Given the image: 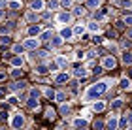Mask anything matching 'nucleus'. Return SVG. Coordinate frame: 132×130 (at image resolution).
Listing matches in <instances>:
<instances>
[{"instance_id":"obj_1","label":"nucleus","mask_w":132,"mask_h":130,"mask_svg":"<svg viewBox=\"0 0 132 130\" xmlns=\"http://www.w3.org/2000/svg\"><path fill=\"white\" fill-rule=\"evenodd\" d=\"M106 91H108V81H98V83L89 87V91L85 92V100H93V98L100 96V94H104Z\"/></svg>"},{"instance_id":"obj_2","label":"nucleus","mask_w":132,"mask_h":130,"mask_svg":"<svg viewBox=\"0 0 132 130\" xmlns=\"http://www.w3.org/2000/svg\"><path fill=\"white\" fill-rule=\"evenodd\" d=\"M23 125H25V117H23L21 113H17V115H13V119H11V126H13L15 130H19Z\"/></svg>"},{"instance_id":"obj_3","label":"nucleus","mask_w":132,"mask_h":130,"mask_svg":"<svg viewBox=\"0 0 132 130\" xmlns=\"http://www.w3.org/2000/svg\"><path fill=\"white\" fill-rule=\"evenodd\" d=\"M40 45V40L38 38H28V40H25V44H23V47H25V49H36V47Z\"/></svg>"},{"instance_id":"obj_4","label":"nucleus","mask_w":132,"mask_h":130,"mask_svg":"<svg viewBox=\"0 0 132 130\" xmlns=\"http://www.w3.org/2000/svg\"><path fill=\"white\" fill-rule=\"evenodd\" d=\"M57 21L61 23V25H66V23L72 21V13H68V11H61V13L57 15Z\"/></svg>"},{"instance_id":"obj_5","label":"nucleus","mask_w":132,"mask_h":130,"mask_svg":"<svg viewBox=\"0 0 132 130\" xmlns=\"http://www.w3.org/2000/svg\"><path fill=\"white\" fill-rule=\"evenodd\" d=\"M115 64H117V60L113 57H106L104 60H102V68H106V70H111V68H115Z\"/></svg>"},{"instance_id":"obj_6","label":"nucleus","mask_w":132,"mask_h":130,"mask_svg":"<svg viewBox=\"0 0 132 130\" xmlns=\"http://www.w3.org/2000/svg\"><path fill=\"white\" fill-rule=\"evenodd\" d=\"M61 38H62V40H72V38H74V32H72V28H68V27L61 28Z\"/></svg>"},{"instance_id":"obj_7","label":"nucleus","mask_w":132,"mask_h":130,"mask_svg":"<svg viewBox=\"0 0 132 130\" xmlns=\"http://www.w3.org/2000/svg\"><path fill=\"white\" fill-rule=\"evenodd\" d=\"M30 10L32 11H42L44 10V0H32L30 2Z\"/></svg>"},{"instance_id":"obj_8","label":"nucleus","mask_w":132,"mask_h":130,"mask_svg":"<svg viewBox=\"0 0 132 130\" xmlns=\"http://www.w3.org/2000/svg\"><path fill=\"white\" fill-rule=\"evenodd\" d=\"M40 25H32V27H28V36L30 38H38V34H40Z\"/></svg>"},{"instance_id":"obj_9","label":"nucleus","mask_w":132,"mask_h":130,"mask_svg":"<svg viewBox=\"0 0 132 130\" xmlns=\"http://www.w3.org/2000/svg\"><path fill=\"white\" fill-rule=\"evenodd\" d=\"M23 64H25L23 57H11V66L13 68H23Z\"/></svg>"},{"instance_id":"obj_10","label":"nucleus","mask_w":132,"mask_h":130,"mask_svg":"<svg viewBox=\"0 0 132 130\" xmlns=\"http://www.w3.org/2000/svg\"><path fill=\"white\" fill-rule=\"evenodd\" d=\"M108 128H110V130H117L119 128V121H117L115 115H111V119L108 121Z\"/></svg>"},{"instance_id":"obj_11","label":"nucleus","mask_w":132,"mask_h":130,"mask_svg":"<svg viewBox=\"0 0 132 130\" xmlns=\"http://www.w3.org/2000/svg\"><path fill=\"white\" fill-rule=\"evenodd\" d=\"M49 44H51V47H55V49H57V47L62 45V38H61V36H55V38L49 40Z\"/></svg>"},{"instance_id":"obj_12","label":"nucleus","mask_w":132,"mask_h":130,"mask_svg":"<svg viewBox=\"0 0 132 130\" xmlns=\"http://www.w3.org/2000/svg\"><path fill=\"white\" fill-rule=\"evenodd\" d=\"M11 27H13V23H6V25H0V34H6V36H8L10 30H11Z\"/></svg>"},{"instance_id":"obj_13","label":"nucleus","mask_w":132,"mask_h":130,"mask_svg":"<svg viewBox=\"0 0 132 130\" xmlns=\"http://www.w3.org/2000/svg\"><path fill=\"white\" fill-rule=\"evenodd\" d=\"M55 81H57V83H68V81H70V75H68V74H59L57 77H55Z\"/></svg>"},{"instance_id":"obj_14","label":"nucleus","mask_w":132,"mask_h":130,"mask_svg":"<svg viewBox=\"0 0 132 130\" xmlns=\"http://www.w3.org/2000/svg\"><path fill=\"white\" fill-rule=\"evenodd\" d=\"M55 100H57V102H61V104H64V102H66V92H64V91L55 92Z\"/></svg>"},{"instance_id":"obj_15","label":"nucleus","mask_w":132,"mask_h":130,"mask_svg":"<svg viewBox=\"0 0 132 130\" xmlns=\"http://www.w3.org/2000/svg\"><path fill=\"white\" fill-rule=\"evenodd\" d=\"M47 72H49V68H47L45 64H38V66H36V74L44 75V74H47Z\"/></svg>"},{"instance_id":"obj_16","label":"nucleus","mask_w":132,"mask_h":130,"mask_svg":"<svg viewBox=\"0 0 132 130\" xmlns=\"http://www.w3.org/2000/svg\"><path fill=\"white\" fill-rule=\"evenodd\" d=\"M87 28H89L91 32H98V30H100V25H98L96 21H91V23L87 25Z\"/></svg>"},{"instance_id":"obj_17","label":"nucleus","mask_w":132,"mask_h":130,"mask_svg":"<svg viewBox=\"0 0 132 130\" xmlns=\"http://www.w3.org/2000/svg\"><path fill=\"white\" fill-rule=\"evenodd\" d=\"M8 8H10V10H19V8H21V2H19V0H10V2H8Z\"/></svg>"},{"instance_id":"obj_18","label":"nucleus","mask_w":132,"mask_h":130,"mask_svg":"<svg viewBox=\"0 0 132 130\" xmlns=\"http://www.w3.org/2000/svg\"><path fill=\"white\" fill-rule=\"evenodd\" d=\"M121 106H123V100L117 98V100H113V102H111V109L117 111V109H121Z\"/></svg>"},{"instance_id":"obj_19","label":"nucleus","mask_w":132,"mask_h":130,"mask_svg":"<svg viewBox=\"0 0 132 130\" xmlns=\"http://www.w3.org/2000/svg\"><path fill=\"white\" fill-rule=\"evenodd\" d=\"M74 75H76V77H85V75H87V70H85V68H77L76 72H74Z\"/></svg>"},{"instance_id":"obj_20","label":"nucleus","mask_w":132,"mask_h":130,"mask_svg":"<svg viewBox=\"0 0 132 130\" xmlns=\"http://www.w3.org/2000/svg\"><path fill=\"white\" fill-rule=\"evenodd\" d=\"M98 6H100V0H87V8L94 10V8H98Z\"/></svg>"},{"instance_id":"obj_21","label":"nucleus","mask_w":132,"mask_h":130,"mask_svg":"<svg viewBox=\"0 0 132 130\" xmlns=\"http://www.w3.org/2000/svg\"><path fill=\"white\" fill-rule=\"evenodd\" d=\"M25 87H27L25 81H17L15 85H11V89H13V91H21V89H25Z\"/></svg>"},{"instance_id":"obj_22","label":"nucleus","mask_w":132,"mask_h":130,"mask_svg":"<svg viewBox=\"0 0 132 130\" xmlns=\"http://www.w3.org/2000/svg\"><path fill=\"white\" fill-rule=\"evenodd\" d=\"M87 125V119H76L74 121V126H77V128H83Z\"/></svg>"},{"instance_id":"obj_23","label":"nucleus","mask_w":132,"mask_h":130,"mask_svg":"<svg viewBox=\"0 0 132 130\" xmlns=\"http://www.w3.org/2000/svg\"><path fill=\"white\" fill-rule=\"evenodd\" d=\"M72 32H74V34H77V36H79V34H83V32H85V27L77 25V27H74V28H72Z\"/></svg>"},{"instance_id":"obj_24","label":"nucleus","mask_w":132,"mask_h":130,"mask_svg":"<svg viewBox=\"0 0 132 130\" xmlns=\"http://www.w3.org/2000/svg\"><path fill=\"white\" fill-rule=\"evenodd\" d=\"M27 106H28V108H30V109H38V100L30 98V100H28V102H27Z\"/></svg>"},{"instance_id":"obj_25","label":"nucleus","mask_w":132,"mask_h":130,"mask_svg":"<svg viewBox=\"0 0 132 130\" xmlns=\"http://www.w3.org/2000/svg\"><path fill=\"white\" fill-rule=\"evenodd\" d=\"M0 45H11V40H10V36H2V38H0Z\"/></svg>"},{"instance_id":"obj_26","label":"nucleus","mask_w":132,"mask_h":130,"mask_svg":"<svg viewBox=\"0 0 132 130\" xmlns=\"http://www.w3.org/2000/svg\"><path fill=\"white\" fill-rule=\"evenodd\" d=\"M123 62L125 64H132V53H125L123 55Z\"/></svg>"},{"instance_id":"obj_27","label":"nucleus","mask_w":132,"mask_h":130,"mask_svg":"<svg viewBox=\"0 0 132 130\" xmlns=\"http://www.w3.org/2000/svg\"><path fill=\"white\" fill-rule=\"evenodd\" d=\"M57 64H59L61 68H66V64H68V60H66L64 57H59V58H57Z\"/></svg>"},{"instance_id":"obj_28","label":"nucleus","mask_w":132,"mask_h":130,"mask_svg":"<svg viewBox=\"0 0 132 130\" xmlns=\"http://www.w3.org/2000/svg\"><path fill=\"white\" fill-rule=\"evenodd\" d=\"M28 94H30V98H34V100L40 98V91H38V89H30V92H28Z\"/></svg>"},{"instance_id":"obj_29","label":"nucleus","mask_w":132,"mask_h":130,"mask_svg":"<svg viewBox=\"0 0 132 130\" xmlns=\"http://www.w3.org/2000/svg\"><path fill=\"white\" fill-rule=\"evenodd\" d=\"M104 108H106V104H104V102H96V104L93 106V109H94V111H102Z\"/></svg>"},{"instance_id":"obj_30","label":"nucleus","mask_w":132,"mask_h":130,"mask_svg":"<svg viewBox=\"0 0 132 130\" xmlns=\"http://www.w3.org/2000/svg\"><path fill=\"white\" fill-rule=\"evenodd\" d=\"M21 74H23V70H19V68H13V70H11V75H13L15 79H19Z\"/></svg>"},{"instance_id":"obj_31","label":"nucleus","mask_w":132,"mask_h":130,"mask_svg":"<svg viewBox=\"0 0 132 130\" xmlns=\"http://www.w3.org/2000/svg\"><path fill=\"white\" fill-rule=\"evenodd\" d=\"M121 89H130V79L123 77V79H121Z\"/></svg>"},{"instance_id":"obj_32","label":"nucleus","mask_w":132,"mask_h":130,"mask_svg":"<svg viewBox=\"0 0 132 130\" xmlns=\"http://www.w3.org/2000/svg\"><path fill=\"white\" fill-rule=\"evenodd\" d=\"M49 38H51V30H45V32L42 34V36H40L38 40H40V42H44V40H49Z\"/></svg>"},{"instance_id":"obj_33","label":"nucleus","mask_w":132,"mask_h":130,"mask_svg":"<svg viewBox=\"0 0 132 130\" xmlns=\"http://www.w3.org/2000/svg\"><path fill=\"white\" fill-rule=\"evenodd\" d=\"M36 19H38L36 11H30V13H27V21H36Z\"/></svg>"},{"instance_id":"obj_34","label":"nucleus","mask_w":132,"mask_h":130,"mask_svg":"<svg viewBox=\"0 0 132 130\" xmlns=\"http://www.w3.org/2000/svg\"><path fill=\"white\" fill-rule=\"evenodd\" d=\"M47 68H49L51 72H57V70H59V64H57V62H49V64H47Z\"/></svg>"},{"instance_id":"obj_35","label":"nucleus","mask_w":132,"mask_h":130,"mask_svg":"<svg viewBox=\"0 0 132 130\" xmlns=\"http://www.w3.org/2000/svg\"><path fill=\"white\" fill-rule=\"evenodd\" d=\"M44 92H45V96H47V98H49V100H53V98H55V92H53V91H51V89H45V91H44Z\"/></svg>"},{"instance_id":"obj_36","label":"nucleus","mask_w":132,"mask_h":130,"mask_svg":"<svg viewBox=\"0 0 132 130\" xmlns=\"http://www.w3.org/2000/svg\"><path fill=\"white\" fill-rule=\"evenodd\" d=\"M11 49H13V53H21V51H23V49H25V47H23V45H21V44H15V45H13V47H11Z\"/></svg>"},{"instance_id":"obj_37","label":"nucleus","mask_w":132,"mask_h":130,"mask_svg":"<svg viewBox=\"0 0 132 130\" xmlns=\"http://www.w3.org/2000/svg\"><path fill=\"white\" fill-rule=\"evenodd\" d=\"M119 126H121V128H125V126H128V119H127V117H123V119L119 121Z\"/></svg>"},{"instance_id":"obj_38","label":"nucleus","mask_w":132,"mask_h":130,"mask_svg":"<svg viewBox=\"0 0 132 130\" xmlns=\"http://www.w3.org/2000/svg\"><path fill=\"white\" fill-rule=\"evenodd\" d=\"M125 25H128V27H132V15H125Z\"/></svg>"},{"instance_id":"obj_39","label":"nucleus","mask_w":132,"mask_h":130,"mask_svg":"<svg viewBox=\"0 0 132 130\" xmlns=\"http://www.w3.org/2000/svg\"><path fill=\"white\" fill-rule=\"evenodd\" d=\"M61 6H62V8H70V6H72V0H61Z\"/></svg>"},{"instance_id":"obj_40","label":"nucleus","mask_w":132,"mask_h":130,"mask_svg":"<svg viewBox=\"0 0 132 130\" xmlns=\"http://www.w3.org/2000/svg\"><path fill=\"white\" fill-rule=\"evenodd\" d=\"M61 113H62V115H68V113H70V108H68V106H62V108H61Z\"/></svg>"},{"instance_id":"obj_41","label":"nucleus","mask_w":132,"mask_h":130,"mask_svg":"<svg viewBox=\"0 0 132 130\" xmlns=\"http://www.w3.org/2000/svg\"><path fill=\"white\" fill-rule=\"evenodd\" d=\"M102 126H104V123H102L100 119H98V121H94V128H96V130H100Z\"/></svg>"},{"instance_id":"obj_42","label":"nucleus","mask_w":132,"mask_h":130,"mask_svg":"<svg viewBox=\"0 0 132 130\" xmlns=\"http://www.w3.org/2000/svg\"><path fill=\"white\" fill-rule=\"evenodd\" d=\"M34 55H38L40 58H44V57H47V51H36Z\"/></svg>"},{"instance_id":"obj_43","label":"nucleus","mask_w":132,"mask_h":130,"mask_svg":"<svg viewBox=\"0 0 132 130\" xmlns=\"http://www.w3.org/2000/svg\"><path fill=\"white\" fill-rule=\"evenodd\" d=\"M85 13V10H81V8H76L74 10V15H83Z\"/></svg>"},{"instance_id":"obj_44","label":"nucleus","mask_w":132,"mask_h":130,"mask_svg":"<svg viewBox=\"0 0 132 130\" xmlns=\"http://www.w3.org/2000/svg\"><path fill=\"white\" fill-rule=\"evenodd\" d=\"M102 40H104V38H102V36H96V34H94V38H93V42H94V44H102Z\"/></svg>"},{"instance_id":"obj_45","label":"nucleus","mask_w":132,"mask_h":130,"mask_svg":"<svg viewBox=\"0 0 132 130\" xmlns=\"http://www.w3.org/2000/svg\"><path fill=\"white\" fill-rule=\"evenodd\" d=\"M47 117H49V119H53V117H55V111H53V109H47V113H45Z\"/></svg>"},{"instance_id":"obj_46","label":"nucleus","mask_w":132,"mask_h":130,"mask_svg":"<svg viewBox=\"0 0 132 130\" xmlns=\"http://www.w3.org/2000/svg\"><path fill=\"white\" fill-rule=\"evenodd\" d=\"M76 57L77 58H83V57H85V53H83V51H76Z\"/></svg>"},{"instance_id":"obj_47","label":"nucleus","mask_w":132,"mask_h":130,"mask_svg":"<svg viewBox=\"0 0 132 130\" xmlns=\"http://www.w3.org/2000/svg\"><path fill=\"white\" fill-rule=\"evenodd\" d=\"M6 6V0H0V8H4Z\"/></svg>"},{"instance_id":"obj_48","label":"nucleus","mask_w":132,"mask_h":130,"mask_svg":"<svg viewBox=\"0 0 132 130\" xmlns=\"http://www.w3.org/2000/svg\"><path fill=\"white\" fill-rule=\"evenodd\" d=\"M4 15H6V13H4V10H0V19H4Z\"/></svg>"},{"instance_id":"obj_49","label":"nucleus","mask_w":132,"mask_h":130,"mask_svg":"<svg viewBox=\"0 0 132 130\" xmlns=\"http://www.w3.org/2000/svg\"><path fill=\"white\" fill-rule=\"evenodd\" d=\"M4 77H6V74H4V72H0V81H2Z\"/></svg>"},{"instance_id":"obj_50","label":"nucleus","mask_w":132,"mask_h":130,"mask_svg":"<svg viewBox=\"0 0 132 130\" xmlns=\"http://www.w3.org/2000/svg\"><path fill=\"white\" fill-rule=\"evenodd\" d=\"M127 34H128V38H132V28H130V30H128Z\"/></svg>"},{"instance_id":"obj_51","label":"nucleus","mask_w":132,"mask_h":130,"mask_svg":"<svg viewBox=\"0 0 132 130\" xmlns=\"http://www.w3.org/2000/svg\"><path fill=\"white\" fill-rule=\"evenodd\" d=\"M128 123H132V113H130V117H128Z\"/></svg>"},{"instance_id":"obj_52","label":"nucleus","mask_w":132,"mask_h":130,"mask_svg":"<svg viewBox=\"0 0 132 130\" xmlns=\"http://www.w3.org/2000/svg\"><path fill=\"white\" fill-rule=\"evenodd\" d=\"M128 130H132V126H130V128H128Z\"/></svg>"}]
</instances>
